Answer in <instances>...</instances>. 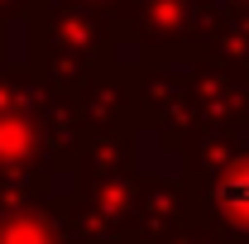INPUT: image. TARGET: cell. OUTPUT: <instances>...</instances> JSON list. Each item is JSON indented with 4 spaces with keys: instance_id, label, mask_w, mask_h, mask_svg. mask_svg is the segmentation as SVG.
I'll return each instance as SVG.
<instances>
[{
    "instance_id": "1",
    "label": "cell",
    "mask_w": 249,
    "mask_h": 244,
    "mask_svg": "<svg viewBox=\"0 0 249 244\" xmlns=\"http://www.w3.org/2000/svg\"><path fill=\"white\" fill-rule=\"evenodd\" d=\"M216 211L235 225V230H249V158L230 163L216 182Z\"/></svg>"
}]
</instances>
